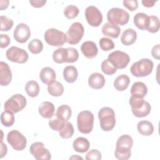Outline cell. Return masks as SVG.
Returning <instances> with one entry per match:
<instances>
[{"label": "cell", "mask_w": 160, "mask_h": 160, "mask_svg": "<svg viewBox=\"0 0 160 160\" xmlns=\"http://www.w3.org/2000/svg\"><path fill=\"white\" fill-rule=\"evenodd\" d=\"M100 126L104 131H111L116 124V118L114 110L109 107H104L98 112Z\"/></svg>", "instance_id": "obj_1"}, {"label": "cell", "mask_w": 160, "mask_h": 160, "mask_svg": "<svg viewBox=\"0 0 160 160\" xmlns=\"http://www.w3.org/2000/svg\"><path fill=\"white\" fill-rule=\"evenodd\" d=\"M153 66V62L151 59L144 58L133 63L130 68V71L135 77H145L152 72Z\"/></svg>", "instance_id": "obj_2"}, {"label": "cell", "mask_w": 160, "mask_h": 160, "mask_svg": "<svg viewBox=\"0 0 160 160\" xmlns=\"http://www.w3.org/2000/svg\"><path fill=\"white\" fill-rule=\"evenodd\" d=\"M129 102L131 107L132 114L137 118L145 117L151 112V106L150 104L143 99L136 98L131 96Z\"/></svg>", "instance_id": "obj_3"}, {"label": "cell", "mask_w": 160, "mask_h": 160, "mask_svg": "<svg viewBox=\"0 0 160 160\" xmlns=\"http://www.w3.org/2000/svg\"><path fill=\"white\" fill-rule=\"evenodd\" d=\"M94 115L89 111L80 112L77 116V126L79 132L83 134L90 133L93 128Z\"/></svg>", "instance_id": "obj_4"}, {"label": "cell", "mask_w": 160, "mask_h": 160, "mask_svg": "<svg viewBox=\"0 0 160 160\" xmlns=\"http://www.w3.org/2000/svg\"><path fill=\"white\" fill-rule=\"evenodd\" d=\"M129 14L128 12L119 8H112L107 13V19L111 24L123 26L129 21Z\"/></svg>", "instance_id": "obj_5"}, {"label": "cell", "mask_w": 160, "mask_h": 160, "mask_svg": "<svg viewBox=\"0 0 160 160\" xmlns=\"http://www.w3.org/2000/svg\"><path fill=\"white\" fill-rule=\"evenodd\" d=\"M44 38L46 42L52 46L59 47L67 42L66 35L62 31L55 28H50L46 30Z\"/></svg>", "instance_id": "obj_6"}, {"label": "cell", "mask_w": 160, "mask_h": 160, "mask_svg": "<svg viewBox=\"0 0 160 160\" xmlns=\"http://www.w3.org/2000/svg\"><path fill=\"white\" fill-rule=\"evenodd\" d=\"M26 98L21 94H16L12 96L5 102L4 109L13 113H16L22 110L26 106Z\"/></svg>", "instance_id": "obj_7"}, {"label": "cell", "mask_w": 160, "mask_h": 160, "mask_svg": "<svg viewBox=\"0 0 160 160\" xmlns=\"http://www.w3.org/2000/svg\"><path fill=\"white\" fill-rule=\"evenodd\" d=\"M84 32V29L81 22H75L72 23L66 34L67 42L72 45L79 43L83 37Z\"/></svg>", "instance_id": "obj_8"}, {"label": "cell", "mask_w": 160, "mask_h": 160, "mask_svg": "<svg viewBox=\"0 0 160 160\" xmlns=\"http://www.w3.org/2000/svg\"><path fill=\"white\" fill-rule=\"evenodd\" d=\"M8 143L16 151H22L25 149L27 144V139L25 136L17 130H12L7 135Z\"/></svg>", "instance_id": "obj_9"}, {"label": "cell", "mask_w": 160, "mask_h": 160, "mask_svg": "<svg viewBox=\"0 0 160 160\" xmlns=\"http://www.w3.org/2000/svg\"><path fill=\"white\" fill-rule=\"evenodd\" d=\"M6 56L10 61L19 64L25 63L29 58L28 54L24 49L16 46L9 48L6 51Z\"/></svg>", "instance_id": "obj_10"}, {"label": "cell", "mask_w": 160, "mask_h": 160, "mask_svg": "<svg viewBox=\"0 0 160 160\" xmlns=\"http://www.w3.org/2000/svg\"><path fill=\"white\" fill-rule=\"evenodd\" d=\"M108 60L117 68H125L130 61V57L125 52L114 51L108 55Z\"/></svg>", "instance_id": "obj_11"}, {"label": "cell", "mask_w": 160, "mask_h": 160, "mask_svg": "<svg viewBox=\"0 0 160 160\" xmlns=\"http://www.w3.org/2000/svg\"><path fill=\"white\" fill-rule=\"evenodd\" d=\"M85 17L88 24L93 27H98L102 21L101 12L94 6H89L86 8Z\"/></svg>", "instance_id": "obj_12"}, {"label": "cell", "mask_w": 160, "mask_h": 160, "mask_svg": "<svg viewBox=\"0 0 160 160\" xmlns=\"http://www.w3.org/2000/svg\"><path fill=\"white\" fill-rule=\"evenodd\" d=\"M29 151L37 160H49L51 158L50 152L44 147V144L41 142H33L30 146Z\"/></svg>", "instance_id": "obj_13"}, {"label": "cell", "mask_w": 160, "mask_h": 160, "mask_svg": "<svg viewBox=\"0 0 160 160\" xmlns=\"http://www.w3.org/2000/svg\"><path fill=\"white\" fill-rule=\"evenodd\" d=\"M15 40L19 43L28 41L31 36V31L29 26L24 23H19L15 28L13 32Z\"/></svg>", "instance_id": "obj_14"}, {"label": "cell", "mask_w": 160, "mask_h": 160, "mask_svg": "<svg viewBox=\"0 0 160 160\" xmlns=\"http://www.w3.org/2000/svg\"><path fill=\"white\" fill-rule=\"evenodd\" d=\"M12 80V72L9 65L3 62H0V84L2 86H8Z\"/></svg>", "instance_id": "obj_15"}, {"label": "cell", "mask_w": 160, "mask_h": 160, "mask_svg": "<svg viewBox=\"0 0 160 160\" xmlns=\"http://www.w3.org/2000/svg\"><path fill=\"white\" fill-rule=\"evenodd\" d=\"M81 50L84 56L88 59L94 58L98 52L96 44L93 41H91L84 42L81 46Z\"/></svg>", "instance_id": "obj_16"}, {"label": "cell", "mask_w": 160, "mask_h": 160, "mask_svg": "<svg viewBox=\"0 0 160 160\" xmlns=\"http://www.w3.org/2000/svg\"><path fill=\"white\" fill-rule=\"evenodd\" d=\"M106 82L104 76L99 72L92 73L88 78L89 86L95 89H99L104 87Z\"/></svg>", "instance_id": "obj_17"}, {"label": "cell", "mask_w": 160, "mask_h": 160, "mask_svg": "<svg viewBox=\"0 0 160 160\" xmlns=\"http://www.w3.org/2000/svg\"><path fill=\"white\" fill-rule=\"evenodd\" d=\"M148 88L142 82H135L131 86V96L134 98L143 99V98L146 96Z\"/></svg>", "instance_id": "obj_18"}, {"label": "cell", "mask_w": 160, "mask_h": 160, "mask_svg": "<svg viewBox=\"0 0 160 160\" xmlns=\"http://www.w3.org/2000/svg\"><path fill=\"white\" fill-rule=\"evenodd\" d=\"M56 78V76L54 70L50 67L43 68L40 71L39 78L46 84H50L55 81Z\"/></svg>", "instance_id": "obj_19"}, {"label": "cell", "mask_w": 160, "mask_h": 160, "mask_svg": "<svg viewBox=\"0 0 160 160\" xmlns=\"http://www.w3.org/2000/svg\"><path fill=\"white\" fill-rule=\"evenodd\" d=\"M102 33L105 36L117 38L119 37L121 29L118 25L112 24L109 22H106L102 27Z\"/></svg>", "instance_id": "obj_20"}, {"label": "cell", "mask_w": 160, "mask_h": 160, "mask_svg": "<svg viewBox=\"0 0 160 160\" xmlns=\"http://www.w3.org/2000/svg\"><path fill=\"white\" fill-rule=\"evenodd\" d=\"M39 113L44 118H51L54 113L55 108L51 102L44 101L39 106Z\"/></svg>", "instance_id": "obj_21"}, {"label": "cell", "mask_w": 160, "mask_h": 160, "mask_svg": "<svg viewBox=\"0 0 160 160\" xmlns=\"http://www.w3.org/2000/svg\"><path fill=\"white\" fill-rule=\"evenodd\" d=\"M137 39V32L133 29H127L122 32L121 36V41L125 46L132 44Z\"/></svg>", "instance_id": "obj_22"}, {"label": "cell", "mask_w": 160, "mask_h": 160, "mask_svg": "<svg viewBox=\"0 0 160 160\" xmlns=\"http://www.w3.org/2000/svg\"><path fill=\"white\" fill-rule=\"evenodd\" d=\"M149 16L143 12H138L134 17V24L141 30H146L148 28Z\"/></svg>", "instance_id": "obj_23"}, {"label": "cell", "mask_w": 160, "mask_h": 160, "mask_svg": "<svg viewBox=\"0 0 160 160\" xmlns=\"http://www.w3.org/2000/svg\"><path fill=\"white\" fill-rule=\"evenodd\" d=\"M89 141L83 137L77 138L72 143V147L74 149L78 152L81 153H84L86 152L89 148Z\"/></svg>", "instance_id": "obj_24"}, {"label": "cell", "mask_w": 160, "mask_h": 160, "mask_svg": "<svg viewBox=\"0 0 160 160\" xmlns=\"http://www.w3.org/2000/svg\"><path fill=\"white\" fill-rule=\"evenodd\" d=\"M78 72L76 68L73 66H68L63 70V77L69 83L75 82L78 78Z\"/></svg>", "instance_id": "obj_25"}, {"label": "cell", "mask_w": 160, "mask_h": 160, "mask_svg": "<svg viewBox=\"0 0 160 160\" xmlns=\"http://www.w3.org/2000/svg\"><path fill=\"white\" fill-rule=\"evenodd\" d=\"M130 82L129 78L126 74H121L118 76L114 81V87L119 91L126 90Z\"/></svg>", "instance_id": "obj_26"}, {"label": "cell", "mask_w": 160, "mask_h": 160, "mask_svg": "<svg viewBox=\"0 0 160 160\" xmlns=\"http://www.w3.org/2000/svg\"><path fill=\"white\" fill-rule=\"evenodd\" d=\"M137 129L141 134L148 136L153 133L154 126L148 121H141L137 124Z\"/></svg>", "instance_id": "obj_27"}, {"label": "cell", "mask_w": 160, "mask_h": 160, "mask_svg": "<svg viewBox=\"0 0 160 160\" xmlns=\"http://www.w3.org/2000/svg\"><path fill=\"white\" fill-rule=\"evenodd\" d=\"M133 144L132 138L128 134L121 136L117 140L116 144V148L131 149Z\"/></svg>", "instance_id": "obj_28"}, {"label": "cell", "mask_w": 160, "mask_h": 160, "mask_svg": "<svg viewBox=\"0 0 160 160\" xmlns=\"http://www.w3.org/2000/svg\"><path fill=\"white\" fill-rule=\"evenodd\" d=\"M39 86L36 81H29L26 84L25 91L27 94L31 98H35L38 96L39 93Z\"/></svg>", "instance_id": "obj_29"}, {"label": "cell", "mask_w": 160, "mask_h": 160, "mask_svg": "<svg viewBox=\"0 0 160 160\" xmlns=\"http://www.w3.org/2000/svg\"><path fill=\"white\" fill-rule=\"evenodd\" d=\"M53 61L58 64L66 62L68 59L67 48H60L53 52L52 54Z\"/></svg>", "instance_id": "obj_30"}, {"label": "cell", "mask_w": 160, "mask_h": 160, "mask_svg": "<svg viewBox=\"0 0 160 160\" xmlns=\"http://www.w3.org/2000/svg\"><path fill=\"white\" fill-rule=\"evenodd\" d=\"M48 91L52 96L58 97L64 92V87L60 82L55 81L51 84H48Z\"/></svg>", "instance_id": "obj_31"}, {"label": "cell", "mask_w": 160, "mask_h": 160, "mask_svg": "<svg viewBox=\"0 0 160 160\" xmlns=\"http://www.w3.org/2000/svg\"><path fill=\"white\" fill-rule=\"evenodd\" d=\"M55 114L62 120L68 121L72 114L71 108L66 104L61 105L58 108Z\"/></svg>", "instance_id": "obj_32"}, {"label": "cell", "mask_w": 160, "mask_h": 160, "mask_svg": "<svg viewBox=\"0 0 160 160\" xmlns=\"http://www.w3.org/2000/svg\"><path fill=\"white\" fill-rule=\"evenodd\" d=\"M15 121L14 113L10 111L5 110L1 115V122L6 127L11 126Z\"/></svg>", "instance_id": "obj_33"}, {"label": "cell", "mask_w": 160, "mask_h": 160, "mask_svg": "<svg viewBox=\"0 0 160 160\" xmlns=\"http://www.w3.org/2000/svg\"><path fill=\"white\" fill-rule=\"evenodd\" d=\"M66 122L67 121L62 120L55 114L50 118L49 121V126L52 130L59 131L64 127Z\"/></svg>", "instance_id": "obj_34"}, {"label": "cell", "mask_w": 160, "mask_h": 160, "mask_svg": "<svg viewBox=\"0 0 160 160\" xmlns=\"http://www.w3.org/2000/svg\"><path fill=\"white\" fill-rule=\"evenodd\" d=\"M28 49L32 54H39L43 49V44L41 40L33 39L28 44Z\"/></svg>", "instance_id": "obj_35"}, {"label": "cell", "mask_w": 160, "mask_h": 160, "mask_svg": "<svg viewBox=\"0 0 160 160\" xmlns=\"http://www.w3.org/2000/svg\"><path fill=\"white\" fill-rule=\"evenodd\" d=\"M74 134V128L72 124L69 122H66L64 127L59 131V134L63 139H69Z\"/></svg>", "instance_id": "obj_36"}, {"label": "cell", "mask_w": 160, "mask_h": 160, "mask_svg": "<svg viewBox=\"0 0 160 160\" xmlns=\"http://www.w3.org/2000/svg\"><path fill=\"white\" fill-rule=\"evenodd\" d=\"M149 21L148 28L147 29L148 31L151 33L157 32L159 30L160 22L158 16H149Z\"/></svg>", "instance_id": "obj_37"}, {"label": "cell", "mask_w": 160, "mask_h": 160, "mask_svg": "<svg viewBox=\"0 0 160 160\" xmlns=\"http://www.w3.org/2000/svg\"><path fill=\"white\" fill-rule=\"evenodd\" d=\"M101 68L102 71L107 75H112L117 71V68L108 60V59H106L102 62Z\"/></svg>", "instance_id": "obj_38"}, {"label": "cell", "mask_w": 160, "mask_h": 160, "mask_svg": "<svg viewBox=\"0 0 160 160\" xmlns=\"http://www.w3.org/2000/svg\"><path fill=\"white\" fill-rule=\"evenodd\" d=\"M79 10L78 8L74 5H68L64 10V15L69 19L76 18L79 14Z\"/></svg>", "instance_id": "obj_39"}, {"label": "cell", "mask_w": 160, "mask_h": 160, "mask_svg": "<svg viewBox=\"0 0 160 160\" xmlns=\"http://www.w3.org/2000/svg\"><path fill=\"white\" fill-rule=\"evenodd\" d=\"M99 46L102 51H108L114 48V42L109 38H102L99 41Z\"/></svg>", "instance_id": "obj_40"}, {"label": "cell", "mask_w": 160, "mask_h": 160, "mask_svg": "<svg viewBox=\"0 0 160 160\" xmlns=\"http://www.w3.org/2000/svg\"><path fill=\"white\" fill-rule=\"evenodd\" d=\"M114 155L118 159L127 160L129 159L131 157V149L116 148L114 151Z\"/></svg>", "instance_id": "obj_41"}, {"label": "cell", "mask_w": 160, "mask_h": 160, "mask_svg": "<svg viewBox=\"0 0 160 160\" xmlns=\"http://www.w3.org/2000/svg\"><path fill=\"white\" fill-rule=\"evenodd\" d=\"M1 31H8L13 26V21L4 16H1Z\"/></svg>", "instance_id": "obj_42"}, {"label": "cell", "mask_w": 160, "mask_h": 160, "mask_svg": "<svg viewBox=\"0 0 160 160\" xmlns=\"http://www.w3.org/2000/svg\"><path fill=\"white\" fill-rule=\"evenodd\" d=\"M68 59L66 62L72 63L76 62L79 58V53L76 49L74 48H68Z\"/></svg>", "instance_id": "obj_43"}, {"label": "cell", "mask_w": 160, "mask_h": 160, "mask_svg": "<svg viewBox=\"0 0 160 160\" xmlns=\"http://www.w3.org/2000/svg\"><path fill=\"white\" fill-rule=\"evenodd\" d=\"M86 160H100L101 159V153L97 149L90 150L86 156Z\"/></svg>", "instance_id": "obj_44"}, {"label": "cell", "mask_w": 160, "mask_h": 160, "mask_svg": "<svg viewBox=\"0 0 160 160\" xmlns=\"http://www.w3.org/2000/svg\"><path fill=\"white\" fill-rule=\"evenodd\" d=\"M123 5L131 11H134L138 8V2L136 0H124Z\"/></svg>", "instance_id": "obj_45"}, {"label": "cell", "mask_w": 160, "mask_h": 160, "mask_svg": "<svg viewBox=\"0 0 160 160\" xmlns=\"http://www.w3.org/2000/svg\"><path fill=\"white\" fill-rule=\"evenodd\" d=\"M11 42V39L7 34H0V47L1 48H6Z\"/></svg>", "instance_id": "obj_46"}, {"label": "cell", "mask_w": 160, "mask_h": 160, "mask_svg": "<svg viewBox=\"0 0 160 160\" xmlns=\"http://www.w3.org/2000/svg\"><path fill=\"white\" fill-rule=\"evenodd\" d=\"M151 54L154 58H155L156 59H160V46H159V44H157L152 48Z\"/></svg>", "instance_id": "obj_47"}, {"label": "cell", "mask_w": 160, "mask_h": 160, "mask_svg": "<svg viewBox=\"0 0 160 160\" xmlns=\"http://www.w3.org/2000/svg\"><path fill=\"white\" fill-rule=\"evenodd\" d=\"M29 3L31 4L32 6L34 8H41L46 3V0H33V1H29Z\"/></svg>", "instance_id": "obj_48"}, {"label": "cell", "mask_w": 160, "mask_h": 160, "mask_svg": "<svg viewBox=\"0 0 160 160\" xmlns=\"http://www.w3.org/2000/svg\"><path fill=\"white\" fill-rule=\"evenodd\" d=\"M8 152V148L7 146H6V144H4L2 141H1V151H0V154H1V156L0 158H3L4 156L6 155Z\"/></svg>", "instance_id": "obj_49"}, {"label": "cell", "mask_w": 160, "mask_h": 160, "mask_svg": "<svg viewBox=\"0 0 160 160\" xmlns=\"http://www.w3.org/2000/svg\"><path fill=\"white\" fill-rule=\"evenodd\" d=\"M156 2L155 1H142V4L144 7L151 8L154 5Z\"/></svg>", "instance_id": "obj_50"}, {"label": "cell", "mask_w": 160, "mask_h": 160, "mask_svg": "<svg viewBox=\"0 0 160 160\" xmlns=\"http://www.w3.org/2000/svg\"><path fill=\"white\" fill-rule=\"evenodd\" d=\"M82 159V157H81V156H74V155H73L72 156H71V157H70L69 158V159Z\"/></svg>", "instance_id": "obj_51"}]
</instances>
